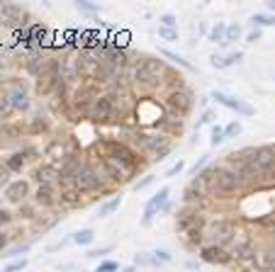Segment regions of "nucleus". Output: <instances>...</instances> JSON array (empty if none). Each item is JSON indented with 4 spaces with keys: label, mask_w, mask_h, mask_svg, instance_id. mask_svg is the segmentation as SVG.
I'll return each instance as SVG.
<instances>
[{
    "label": "nucleus",
    "mask_w": 275,
    "mask_h": 272,
    "mask_svg": "<svg viewBox=\"0 0 275 272\" xmlns=\"http://www.w3.org/2000/svg\"><path fill=\"white\" fill-rule=\"evenodd\" d=\"M92 272H120V265L114 260H105V263L98 265V270H92Z\"/></svg>",
    "instance_id": "27"
},
{
    "label": "nucleus",
    "mask_w": 275,
    "mask_h": 272,
    "mask_svg": "<svg viewBox=\"0 0 275 272\" xmlns=\"http://www.w3.org/2000/svg\"><path fill=\"white\" fill-rule=\"evenodd\" d=\"M2 221H10V214H8V212H0V224H2Z\"/></svg>",
    "instance_id": "42"
},
{
    "label": "nucleus",
    "mask_w": 275,
    "mask_h": 272,
    "mask_svg": "<svg viewBox=\"0 0 275 272\" xmlns=\"http://www.w3.org/2000/svg\"><path fill=\"white\" fill-rule=\"evenodd\" d=\"M164 73H166L164 61H158V58H144L142 66L134 73V78H136L139 85H158Z\"/></svg>",
    "instance_id": "2"
},
{
    "label": "nucleus",
    "mask_w": 275,
    "mask_h": 272,
    "mask_svg": "<svg viewBox=\"0 0 275 272\" xmlns=\"http://www.w3.org/2000/svg\"><path fill=\"white\" fill-rule=\"evenodd\" d=\"M64 197H66V202H68V204H76V200H74L76 195H74V192H66V195H64Z\"/></svg>",
    "instance_id": "41"
},
{
    "label": "nucleus",
    "mask_w": 275,
    "mask_h": 272,
    "mask_svg": "<svg viewBox=\"0 0 275 272\" xmlns=\"http://www.w3.org/2000/svg\"><path fill=\"white\" fill-rule=\"evenodd\" d=\"M158 34L164 36V39H178V32L170 29V27H158Z\"/></svg>",
    "instance_id": "34"
},
{
    "label": "nucleus",
    "mask_w": 275,
    "mask_h": 272,
    "mask_svg": "<svg viewBox=\"0 0 275 272\" xmlns=\"http://www.w3.org/2000/svg\"><path fill=\"white\" fill-rule=\"evenodd\" d=\"M90 117L98 122H108L112 117V100L110 97H98L90 107Z\"/></svg>",
    "instance_id": "8"
},
{
    "label": "nucleus",
    "mask_w": 275,
    "mask_h": 272,
    "mask_svg": "<svg viewBox=\"0 0 275 272\" xmlns=\"http://www.w3.org/2000/svg\"><path fill=\"white\" fill-rule=\"evenodd\" d=\"M158 22H161V27H170V29H173V27L178 24V19H176V15H170V12H166V15H161V17H158Z\"/></svg>",
    "instance_id": "30"
},
{
    "label": "nucleus",
    "mask_w": 275,
    "mask_h": 272,
    "mask_svg": "<svg viewBox=\"0 0 275 272\" xmlns=\"http://www.w3.org/2000/svg\"><path fill=\"white\" fill-rule=\"evenodd\" d=\"M76 7H78L80 12H88V15L100 12V5H98V2H90V0H80V2H76Z\"/></svg>",
    "instance_id": "22"
},
{
    "label": "nucleus",
    "mask_w": 275,
    "mask_h": 272,
    "mask_svg": "<svg viewBox=\"0 0 275 272\" xmlns=\"http://www.w3.org/2000/svg\"><path fill=\"white\" fill-rule=\"evenodd\" d=\"M168 195H170V187H161L151 200H148L146 209H144V226H148L151 224V219H154V214H156V209H166L168 207Z\"/></svg>",
    "instance_id": "6"
},
{
    "label": "nucleus",
    "mask_w": 275,
    "mask_h": 272,
    "mask_svg": "<svg viewBox=\"0 0 275 272\" xmlns=\"http://www.w3.org/2000/svg\"><path fill=\"white\" fill-rule=\"evenodd\" d=\"M204 163H207V156H202L200 161L195 163V168H192V173H198V170H200V168H202V165H204Z\"/></svg>",
    "instance_id": "40"
},
{
    "label": "nucleus",
    "mask_w": 275,
    "mask_h": 272,
    "mask_svg": "<svg viewBox=\"0 0 275 272\" xmlns=\"http://www.w3.org/2000/svg\"><path fill=\"white\" fill-rule=\"evenodd\" d=\"M10 102H12L15 109H27L30 107V95H27V90H22L20 85H15L10 90Z\"/></svg>",
    "instance_id": "13"
},
{
    "label": "nucleus",
    "mask_w": 275,
    "mask_h": 272,
    "mask_svg": "<svg viewBox=\"0 0 275 272\" xmlns=\"http://www.w3.org/2000/svg\"><path fill=\"white\" fill-rule=\"evenodd\" d=\"M37 202H39V204H54V200H52V190H49V185L39 187V192H37Z\"/></svg>",
    "instance_id": "24"
},
{
    "label": "nucleus",
    "mask_w": 275,
    "mask_h": 272,
    "mask_svg": "<svg viewBox=\"0 0 275 272\" xmlns=\"http://www.w3.org/2000/svg\"><path fill=\"white\" fill-rule=\"evenodd\" d=\"M224 34H226V24H214V27H212V32H210V39H212V41H224Z\"/></svg>",
    "instance_id": "23"
},
{
    "label": "nucleus",
    "mask_w": 275,
    "mask_h": 272,
    "mask_svg": "<svg viewBox=\"0 0 275 272\" xmlns=\"http://www.w3.org/2000/svg\"><path fill=\"white\" fill-rule=\"evenodd\" d=\"M212 97H214L220 105H224V107H229V109H234V112L244 114V117H254V112H256V109L251 107L248 102L238 100V97H234V95H226V92H222V90H214V92H212Z\"/></svg>",
    "instance_id": "5"
},
{
    "label": "nucleus",
    "mask_w": 275,
    "mask_h": 272,
    "mask_svg": "<svg viewBox=\"0 0 275 272\" xmlns=\"http://www.w3.org/2000/svg\"><path fill=\"white\" fill-rule=\"evenodd\" d=\"M22 163H24V158H22V153H18V156H12V158L8 161V168H10V170H20Z\"/></svg>",
    "instance_id": "32"
},
{
    "label": "nucleus",
    "mask_w": 275,
    "mask_h": 272,
    "mask_svg": "<svg viewBox=\"0 0 275 272\" xmlns=\"http://www.w3.org/2000/svg\"><path fill=\"white\" fill-rule=\"evenodd\" d=\"M134 263H136V265H154V260H151V255L148 253H139L134 258Z\"/></svg>",
    "instance_id": "35"
},
{
    "label": "nucleus",
    "mask_w": 275,
    "mask_h": 272,
    "mask_svg": "<svg viewBox=\"0 0 275 272\" xmlns=\"http://www.w3.org/2000/svg\"><path fill=\"white\" fill-rule=\"evenodd\" d=\"M0 17H2V22L8 27H20L22 19H24V10L20 5H15V2H8V5L0 7Z\"/></svg>",
    "instance_id": "7"
},
{
    "label": "nucleus",
    "mask_w": 275,
    "mask_h": 272,
    "mask_svg": "<svg viewBox=\"0 0 275 272\" xmlns=\"http://www.w3.org/2000/svg\"><path fill=\"white\" fill-rule=\"evenodd\" d=\"M238 134H241V124H238L236 119L229 122V124L224 127V139H234V136H238Z\"/></svg>",
    "instance_id": "25"
},
{
    "label": "nucleus",
    "mask_w": 275,
    "mask_h": 272,
    "mask_svg": "<svg viewBox=\"0 0 275 272\" xmlns=\"http://www.w3.org/2000/svg\"><path fill=\"white\" fill-rule=\"evenodd\" d=\"M120 204H122V197H112L110 202H105V204L100 207V212H98V217H100V219L110 217L112 212H117V209H120Z\"/></svg>",
    "instance_id": "16"
},
{
    "label": "nucleus",
    "mask_w": 275,
    "mask_h": 272,
    "mask_svg": "<svg viewBox=\"0 0 275 272\" xmlns=\"http://www.w3.org/2000/svg\"><path fill=\"white\" fill-rule=\"evenodd\" d=\"M120 272H136L134 268H124V270H120Z\"/></svg>",
    "instance_id": "44"
},
{
    "label": "nucleus",
    "mask_w": 275,
    "mask_h": 272,
    "mask_svg": "<svg viewBox=\"0 0 275 272\" xmlns=\"http://www.w3.org/2000/svg\"><path fill=\"white\" fill-rule=\"evenodd\" d=\"M200 255L204 263H226V260H229V255L224 253L222 246H204L200 251Z\"/></svg>",
    "instance_id": "11"
},
{
    "label": "nucleus",
    "mask_w": 275,
    "mask_h": 272,
    "mask_svg": "<svg viewBox=\"0 0 275 272\" xmlns=\"http://www.w3.org/2000/svg\"><path fill=\"white\" fill-rule=\"evenodd\" d=\"M254 24H263V27H275V15L270 12H256L254 17H251Z\"/></svg>",
    "instance_id": "17"
},
{
    "label": "nucleus",
    "mask_w": 275,
    "mask_h": 272,
    "mask_svg": "<svg viewBox=\"0 0 275 272\" xmlns=\"http://www.w3.org/2000/svg\"><path fill=\"white\" fill-rule=\"evenodd\" d=\"M139 144L151 151V148H158V146L164 144V136H146V134H142L139 136Z\"/></svg>",
    "instance_id": "18"
},
{
    "label": "nucleus",
    "mask_w": 275,
    "mask_h": 272,
    "mask_svg": "<svg viewBox=\"0 0 275 272\" xmlns=\"http://www.w3.org/2000/svg\"><path fill=\"white\" fill-rule=\"evenodd\" d=\"M183 168H185V161H178L176 165H170V168L166 170V178H173V175H178V173H180Z\"/></svg>",
    "instance_id": "33"
},
{
    "label": "nucleus",
    "mask_w": 275,
    "mask_h": 272,
    "mask_svg": "<svg viewBox=\"0 0 275 272\" xmlns=\"http://www.w3.org/2000/svg\"><path fill=\"white\" fill-rule=\"evenodd\" d=\"M258 39H260V32H258V29L248 32V41H251V44H254V41H258Z\"/></svg>",
    "instance_id": "39"
},
{
    "label": "nucleus",
    "mask_w": 275,
    "mask_h": 272,
    "mask_svg": "<svg viewBox=\"0 0 275 272\" xmlns=\"http://www.w3.org/2000/svg\"><path fill=\"white\" fill-rule=\"evenodd\" d=\"M151 182H154V175H146V178H144V180H139V182H136V185H134V190H136V192H139V190H144V187H148V185H151Z\"/></svg>",
    "instance_id": "37"
},
{
    "label": "nucleus",
    "mask_w": 275,
    "mask_h": 272,
    "mask_svg": "<svg viewBox=\"0 0 275 272\" xmlns=\"http://www.w3.org/2000/svg\"><path fill=\"white\" fill-rule=\"evenodd\" d=\"M12 109V102H10V95L8 92H0V119H5Z\"/></svg>",
    "instance_id": "20"
},
{
    "label": "nucleus",
    "mask_w": 275,
    "mask_h": 272,
    "mask_svg": "<svg viewBox=\"0 0 275 272\" xmlns=\"http://www.w3.org/2000/svg\"><path fill=\"white\" fill-rule=\"evenodd\" d=\"M112 251V246H108V248H100V251H90L88 253V258H100V255H108Z\"/></svg>",
    "instance_id": "38"
},
{
    "label": "nucleus",
    "mask_w": 275,
    "mask_h": 272,
    "mask_svg": "<svg viewBox=\"0 0 275 272\" xmlns=\"http://www.w3.org/2000/svg\"><path fill=\"white\" fill-rule=\"evenodd\" d=\"M10 173H12V170H10L8 165H0V187H8V185H10Z\"/></svg>",
    "instance_id": "31"
},
{
    "label": "nucleus",
    "mask_w": 275,
    "mask_h": 272,
    "mask_svg": "<svg viewBox=\"0 0 275 272\" xmlns=\"http://www.w3.org/2000/svg\"><path fill=\"white\" fill-rule=\"evenodd\" d=\"M207 122H212V112H210V109H204V112H202V117H200V119H198V124H195V129H200L202 124H207Z\"/></svg>",
    "instance_id": "36"
},
{
    "label": "nucleus",
    "mask_w": 275,
    "mask_h": 272,
    "mask_svg": "<svg viewBox=\"0 0 275 272\" xmlns=\"http://www.w3.org/2000/svg\"><path fill=\"white\" fill-rule=\"evenodd\" d=\"M238 34H241V27H238V24H229V27H226V34H224V41H222V44L226 46V44L236 41Z\"/></svg>",
    "instance_id": "21"
},
{
    "label": "nucleus",
    "mask_w": 275,
    "mask_h": 272,
    "mask_svg": "<svg viewBox=\"0 0 275 272\" xmlns=\"http://www.w3.org/2000/svg\"><path fill=\"white\" fill-rule=\"evenodd\" d=\"M92 241H95V231L92 229H80V231L74 234V243H78V246H90Z\"/></svg>",
    "instance_id": "15"
},
{
    "label": "nucleus",
    "mask_w": 275,
    "mask_h": 272,
    "mask_svg": "<svg viewBox=\"0 0 275 272\" xmlns=\"http://www.w3.org/2000/svg\"><path fill=\"white\" fill-rule=\"evenodd\" d=\"M222 141H226V139H224V129H222V127H212V139H210V144L220 146Z\"/></svg>",
    "instance_id": "29"
},
{
    "label": "nucleus",
    "mask_w": 275,
    "mask_h": 272,
    "mask_svg": "<svg viewBox=\"0 0 275 272\" xmlns=\"http://www.w3.org/2000/svg\"><path fill=\"white\" fill-rule=\"evenodd\" d=\"M151 260H154V265H158V263H173V255L168 253V251H156V253H151Z\"/></svg>",
    "instance_id": "26"
},
{
    "label": "nucleus",
    "mask_w": 275,
    "mask_h": 272,
    "mask_svg": "<svg viewBox=\"0 0 275 272\" xmlns=\"http://www.w3.org/2000/svg\"><path fill=\"white\" fill-rule=\"evenodd\" d=\"M241 185V175L234 168H217L214 170V187L222 192H234Z\"/></svg>",
    "instance_id": "4"
},
{
    "label": "nucleus",
    "mask_w": 275,
    "mask_h": 272,
    "mask_svg": "<svg viewBox=\"0 0 275 272\" xmlns=\"http://www.w3.org/2000/svg\"><path fill=\"white\" fill-rule=\"evenodd\" d=\"M5 195H8V200H10V202H22V197L27 195V182H24V180L10 182V185H8V190H5Z\"/></svg>",
    "instance_id": "12"
},
{
    "label": "nucleus",
    "mask_w": 275,
    "mask_h": 272,
    "mask_svg": "<svg viewBox=\"0 0 275 272\" xmlns=\"http://www.w3.org/2000/svg\"><path fill=\"white\" fill-rule=\"evenodd\" d=\"M241 51H234V54H226V56H212V66L214 68H229V66H234L241 61Z\"/></svg>",
    "instance_id": "14"
},
{
    "label": "nucleus",
    "mask_w": 275,
    "mask_h": 272,
    "mask_svg": "<svg viewBox=\"0 0 275 272\" xmlns=\"http://www.w3.org/2000/svg\"><path fill=\"white\" fill-rule=\"evenodd\" d=\"M78 73H80V63L76 61L74 56H68V58L61 61V78L66 83H76L78 80Z\"/></svg>",
    "instance_id": "10"
},
{
    "label": "nucleus",
    "mask_w": 275,
    "mask_h": 272,
    "mask_svg": "<svg viewBox=\"0 0 275 272\" xmlns=\"http://www.w3.org/2000/svg\"><path fill=\"white\" fill-rule=\"evenodd\" d=\"M74 185L78 192H92V190H98L102 185V178L98 175L95 168L80 165V168H76V173H74Z\"/></svg>",
    "instance_id": "3"
},
{
    "label": "nucleus",
    "mask_w": 275,
    "mask_h": 272,
    "mask_svg": "<svg viewBox=\"0 0 275 272\" xmlns=\"http://www.w3.org/2000/svg\"><path fill=\"white\" fill-rule=\"evenodd\" d=\"M0 248H5V236H0Z\"/></svg>",
    "instance_id": "43"
},
{
    "label": "nucleus",
    "mask_w": 275,
    "mask_h": 272,
    "mask_svg": "<svg viewBox=\"0 0 275 272\" xmlns=\"http://www.w3.org/2000/svg\"><path fill=\"white\" fill-rule=\"evenodd\" d=\"M268 5H270V10H273V12H275V0H273V2H268Z\"/></svg>",
    "instance_id": "45"
},
{
    "label": "nucleus",
    "mask_w": 275,
    "mask_h": 272,
    "mask_svg": "<svg viewBox=\"0 0 275 272\" xmlns=\"http://www.w3.org/2000/svg\"><path fill=\"white\" fill-rule=\"evenodd\" d=\"M168 107L178 109L180 114H185L188 109L192 107V97H190V95H188L185 90H176V92H170V95H168Z\"/></svg>",
    "instance_id": "9"
},
{
    "label": "nucleus",
    "mask_w": 275,
    "mask_h": 272,
    "mask_svg": "<svg viewBox=\"0 0 275 272\" xmlns=\"http://www.w3.org/2000/svg\"><path fill=\"white\" fill-rule=\"evenodd\" d=\"M161 54H164L166 58H170V61H176L178 66H183L185 71H192V63H190V61H185V58H183L180 54H176V51H168V49H164Z\"/></svg>",
    "instance_id": "19"
},
{
    "label": "nucleus",
    "mask_w": 275,
    "mask_h": 272,
    "mask_svg": "<svg viewBox=\"0 0 275 272\" xmlns=\"http://www.w3.org/2000/svg\"><path fill=\"white\" fill-rule=\"evenodd\" d=\"M24 268H27V260L22 258V260H12L10 265H5L2 272H20V270H24Z\"/></svg>",
    "instance_id": "28"
},
{
    "label": "nucleus",
    "mask_w": 275,
    "mask_h": 272,
    "mask_svg": "<svg viewBox=\"0 0 275 272\" xmlns=\"http://www.w3.org/2000/svg\"><path fill=\"white\" fill-rule=\"evenodd\" d=\"M248 158H244V173L246 175H270L275 170V148L273 146H260L254 151H246Z\"/></svg>",
    "instance_id": "1"
}]
</instances>
